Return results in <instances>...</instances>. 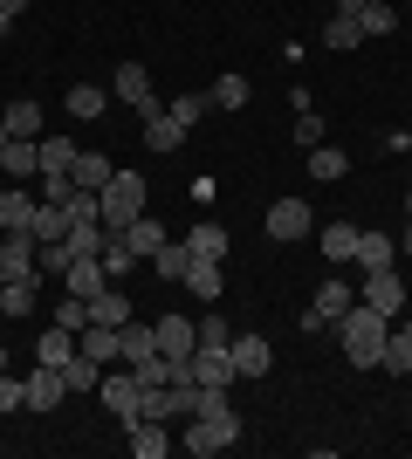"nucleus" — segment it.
<instances>
[{"label":"nucleus","mask_w":412,"mask_h":459,"mask_svg":"<svg viewBox=\"0 0 412 459\" xmlns=\"http://www.w3.org/2000/svg\"><path fill=\"white\" fill-rule=\"evenodd\" d=\"M165 110H172L179 124H186V131H193V124H199V117H206V110H214V103H206V96H172V103H165Z\"/></svg>","instance_id":"obj_41"},{"label":"nucleus","mask_w":412,"mask_h":459,"mask_svg":"<svg viewBox=\"0 0 412 459\" xmlns=\"http://www.w3.org/2000/svg\"><path fill=\"white\" fill-rule=\"evenodd\" d=\"M351 302H357V288H351V281H316V302H310V316L337 323V316H344Z\"/></svg>","instance_id":"obj_24"},{"label":"nucleus","mask_w":412,"mask_h":459,"mask_svg":"<svg viewBox=\"0 0 412 459\" xmlns=\"http://www.w3.org/2000/svg\"><path fill=\"white\" fill-rule=\"evenodd\" d=\"M337 14H351V21H357V14H364V0H337Z\"/></svg>","instance_id":"obj_44"},{"label":"nucleus","mask_w":412,"mask_h":459,"mask_svg":"<svg viewBox=\"0 0 412 459\" xmlns=\"http://www.w3.org/2000/svg\"><path fill=\"white\" fill-rule=\"evenodd\" d=\"M48 323H62V329H83V323H90V302H83V295H62Z\"/></svg>","instance_id":"obj_40"},{"label":"nucleus","mask_w":412,"mask_h":459,"mask_svg":"<svg viewBox=\"0 0 412 459\" xmlns=\"http://www.w3.org/2000/svg\"><path fill=\"white\" fill-rule=\"evenodd\" d=\"M35 212H41L35 192H21V186L0 192V233H35Z\"/></svg>","instance_id":"obj_9"},{"label":"nucleus","mask_w":412,"mask_h":459,"mask_svg":"<svg viewBox=\"0 0 412 459\" xmlns=\"http://www.w3.org/2000/svg\"><path fill=\"white\" fill-rule=\"evenodd\" d=\"M0 370H7V343H0Z\"/></svg>","instance_id":"obj_49"},{"label":"nucleus","mask_w":412,"mask_h":459,"mask_svg":"<svg viewBox=\"0 0 412 459\" xmlns=\"http://www.w3.org/2000/svg\"><path fill=\"white\" fill-rule=\"evenodd\" d=\"M186 247H193V261H227V247H234V240H227V227H220V220H199V227L186 233Z\"/></svg>","instance_id":"obj_17"},{"label":"nucleus","mask_w":412,"mask_h":459,"mask_svg":"<svg viewBox=\"0 0 412 459\" xmlns=\"http://www.w3.org/2000/svg\"><path fill=\"white\" fill-rule=\"evenodd\" d=\"M0 316H35V281H0Z\"/></svg>","instance_id":"obj_36"},{"label":"nucleus","mask_w":412,"mask_h":459,"mask_svg":"<svg viewBox=\"0 0 412 459\" xmlns=\"http://www.w3.org/2000/svg\"><path fill=\"white\" fill-rule=\"evenodd\" d=\"M103 268H110V274H131V268H137V254H131V240H124V233H103Z\"/></svg>","instance_id":"obj_38"},{"label":"nucleus","mask_w":412,"mask_h":459,"mask_svg":"<svg viewBox=\"0 0 412 459\" xmlns=\"http://www.w3.org/2000/svg\"><path fill=\"white\" fill-rule=\"evenodd\" d=\"M145 144H152V152H179V144H186V124L158 103V110H145Z\"/></svg>","instance_id":"obj_14"},{"label":"nucleus","mask_w":412,"mask_h":459,"mask_svg":"<svg viewBox=\"0 0 412 459\" xmlns=\"http://www.w3.org/2000/svg\"><path fill=\"white\" fill-rule=\"evenodd\" d=\"M145 357H158V329L124 323V329H118V364H145Z\"/></svg>","instance_id":"obj_19"},{"label":"nucleus","mask_w":412,"mask_h":459,"mask_svg":"<svg viewBox=\"0 0 412 459\" xmlns=\"http://www.w3.org/2000/svg\"><path fill=\"white\" fill-rule=\"evenodd\" d=\"M261 227H268L275 240H310V233H316V212H310V199H275Z\"/></svg>","instance_id":"obj_4"},{"label":"nucleus","mask_w":412,"mask_h":459,"mask_svg":"<svg viewBox=\"0 0 412 459\" xmlns=\"http://www.w3.org/2000/svg\"><path fill=\"white\" fill-rule=\"evenodd\" d=\"M158 357H165V364H179V357H193L199 350V323H186V316H158Z\"/></svg>","instance_id":"obj_7"},{"label":"nucleus","mask_w":412,"mask_h":459,"mask_svg":"<svg viewBox=\"0 0 412 459\" xmlns=\"http://www.w3.org/2000/svg\"><path fill=\"white\" fill-rule=\"evenodd\" d=\"M295 144H302V152L323 144V117H316V110H295Z\"/></svg>","instance_id":"obj_42"},{"label":"nucleus","mask_w":412,"mask_h":459,"mask_svg":"<svg viewBox=\"0 0 412 459\" xmlns=\"http://www.w3.org/2000/svg\"><path fill=\"white\" fill-rule=\"evenodd\" d=\"M399 254H412V220H406V233H399Z\"/></svg>","instance_id":"obj_46"},{"label":"nucleus","mask_w":412,"mask_h":459,"mask_svg":"<svg viewBox=\"0 0 412 459\" xmlns=\"http://www.w3.org/2000/svg\"><path fill=\"white\" fill-rule=\"evenodd\" d=\"M357 28H364V41H372V35H399V7H392V0H364Z\"/></svg>","instance_id":"obj_30"},{"label":"nucleus","mask_w":412,"mask_h":459,"mask_svg":"<svg viewBox=\"0 0 412 459\" xmlns=\"http://www.w3.org/2000/svg\"><path fill=\"white\" fill-rule=\"evenodd\" d=\"M344 172H351V158L337 152V144H310V178L330 186V178H344Z\"/></svg>","instance_id":"obj_31"},{"label":"nucleus","mask_w":412,"mask_h":459,"mask_svg":"<svg viewBox=\"0 0 412 459\" xmlns=\"http://www.w3.org/2000/svg\"><path fill=\"white\" fill-rule=\"evenodd\" d=\"M90 323L124 329V323H131V295H124V288H97V295H90Z\"/></svg>","instance_id":"obj_22"},{"label":"nucleus","mask_w":412,"mask_h":459,"mask_svg":"<svg viewBox=\"0 0 412 459\" xmlns=\"http://www.w3.org/2000/svg\"><path fill=\"white\" fill-rule=\"evenodd\" d=\"M357 302H372L378 316H406V281H399L392 268H372L364 288H357Z\"/></svg>","instance_id":"obj_6"},{"label":"nucleus","mask_w":412,"mask_h":459,"mask_svg":"<svg viewBox=\"0 0 412 459\" xmlns=\"http://www.w3.org/2000/svg\"><path fill=\"white\" fill-rule=\"evenodd\" d=\"M0 14H14V21H21V14H28V0H0Z\"/></svg>","instance_id":"obj_45"},{"label":"nucleus","mask_w":412,"mask_h":459,"mask_svg":"<svg viewBox=\"0 0 412 459\" xmlns=\"http://www.w3.org/2000/svg\"><path fill=\"white\" fill-rule=\"evenodd\" d=\"M76 152H83L76 137L48 131V137H41V172H69V165H76Z\"/></svg>","instance_id":"obj_28"},{"label":"nucleus","mask_w":412,"mask_h":459,"mask_svg":"<svg viewBox=\"0 0 412 459\" xmlns=\"http://www.w3.org/2000/svg\"><path fill=\"white\" fill-rule=\"evenodd\" d=\"M323 48H337V56H351V48H364V28H357L351 14H330V21H323Z\"/></svg>","instance_id":"obj_26"},{"label":"nucleus","mask_w":412,"mask_h":459,"mask_svg":"<svg viewBox=\"0 0 412 459\" xmlns=\"http://www.w3.org/2000/svg\"><path fill=\"white\" fill-rule=\"evenodd\" d=\"M351 261H357L364 274H372V268H392V261H399V240H392V233H378V227H364V233H357V254H351Z\"/></svg>","instance_id":"obj_13"},{"label":"nucleus","mask_w":412,"mask_h":459,"mask_svg":"<svg viewBox=\"0 0 412 459\" xmlns=\"http://www.w3.org/2000/svg\"><path fill=\"white\" fill-rule=\"evenodd\" d=\"M69 357H76V329H62V323H48L41 329V343H35V364H69Z\"/></svg>","instance_id":"obj_21"},{"label":"nucleus","mask_w":412,"mask_h":459,"mask_svg":"<svg viewBox=\"0 0 412 459\" xmlns=\"http://www.w3.org/2000/svg\"><path fill=\"white\" fill-rule=\"evenodd\" d=\"M62 398H69L62 370H56V364H35V377H28V411H56Z\"/></svg>","instance_id":"obj_12"},{"label":"nucleus","mask_w":412,"mask_h":459,"mask_svg":"<svg viewBox=\"0 0 412 459\" xmlns=\"http://www.w3.org/2000/svg\"><path fill=\"white\" fill-rule=\"evenodd\" d=\"M0 172H7V178H35V172H41V137H7Z\"/></svg>","instance_id":"obj_15"},{"label":"nucleus","mask_w":412,"mask_h":459,"mask_svg":"<svg viewBox=\"0 0 412 459\" xmlns=\"http://www.w3.org/2000/svg\"><path fill=\"white\" fill-rule=\"evenodd\" d=\"M0 281H35V233H0Z\"/></svg>","instance_id":"obj_5"},{"label":"nucleus","mask_w":412,"mask_h":459,"mask_svg":"<svg viewBox=\"0 0 412 459\" xmlns=\"http://www.w3.org/2000/svg\"><path fill=\"white\" fill-rule=\"evenodd\" d=\"M0 117H7V137H48L41 131V103H7Z\"/></svg>","instance_id":"obj_33"},{"label":"nucleus","mask_w":412,"mask_h":459,"mask_svg":"<svg viewBox=\"0 0 412 459\" xmlns=\"http://www.w3.org/2000/svg\"><path fill=\"white\" fill-rule=\"evenodd\" d=\"M62 384H69V391H97V384H103V364H97V357H83V350H76V357L62 364Z\"/></svg>","instance_id":"obj_32"},{"label":"nucleus","mask_w":412,"mask_h":459,"mask_svg":"<svg viewBox=\"0 0 412 459\" xmlns=\"http://www.w3.org/2000/svg\"><path fill=\"white\" fill-rule=\"evenodd\" d=\"M0 411H28V384H14L0 370Z\"/></svg>","instance_id":"obj_43"},{"label":"nucleus","mask_w":412,"mask_h":459,"mask_svg":"<svg viewBox=\"0 0 412 459\" xmlns=\"http://www.w3.org/2000/svg\"><path fill=\"white\" fill-rule=\"evenodd\" d=\"M186 288L214 308V302H220V261H193V268H186Z\"/></svg>","instance_id":"obj_34"},{"label":"nucleus","mask_w":412,"mask_h":459,"mask_svg":"<svg viewBox=\"0 0 412 459\" xmlns=\"http://www.w3.org/2000/svg\"><path fill=\"white\" fill-rule=\"evenodd\" d=\"M199 343H206V350H227V343H234V323H227L220 308H206V323H199Z\"/></svg>","instance_id":"obj_39"},{"label":"nucleus","mask_w":412,"mask_h":459,"mask_svg":"<svg viewBox=\"0 0 412 459\" xmlns=\"http://www.w3.org/2000/svg\"><path fill=\"white\" fill-rule=\"evenodd\" d=\"M330 336L344 343V357H351L357 370H378V357H385V336H392V316H378L372 302H351V308L330 323Z\"/></svg>","instance_id":"obj_1"},{"label":"nucleus","mask_w":412,"mask_h":459,"mask_svg":"<svg viewBox=\"0 0 412 459\" xmlns=\"http://www.w3.org/2000/svg\"><path fill=\"white\" fill-rule=\"evenodd\" d=\"M7 35H14V14H0V41H7Z\"/></svg>","instance_id":"obj_47"},{"label":"nucleus","mask_w":412,"mask_h":459,"mask_svg":"<svg viewBox=\"0 0 412 459\" xmlns=\"http://www.w3.org/2000/svg\"><path fill=\"white\" fill-rule=\"evenodd\" d=\"M124 439H131V453L137 459H158V453H172V432H165V419H124Z\"/></svg>","instance_id":"obj_8"},{"label":"nucleus","mask_w":412,"mask_h":459,"mask_svg":"<svg viewBox=\"0 0 412 459\" xmlns=\"http://www.w3.org/2000/svg\"><path fill=\"white\" fill-rule=\"evenodd\" d=\"M62 110L76 117V124H97V117L110 110V90H97V82H76V90L62 96Z\"/></svg>","instance_id":"obj_16"},{"label":"nucleus","mask_w":412,"mask_h":459,"mask_svg":"<svg viewBox=\"0 0 412 459\" xmlns=\"http://www.w3.org/2000/svg\"><path fill=\"white\" fill-rule=\"evenodd\" d=\"M124 240H131V254H137V261H152V254L165 247V220H152V212H137L131 227H124Z\"/></svg>","instance_id":"obj_23"},{"label":"nucleus","mask_w":412,"mask_h":459,"mask_svg":"<svg viewBox=\"0 0 412 459\" xmlns=\"http://www.w3.org/2000/svg\"><path fill=\"white\" fill-rule=\"evenodd\" d=\"M186 268H193V247H186V240H179V247L165 240V247L152 254V274H158V281H186Z\"/></svg>","instance_id":"obj_27"},{"label":"nucleus","mask_w":412,"mask_h":459,"mask_svg":"<svg viewBox=\"0 0 412 459\" xmlns=\"http://www.w3.org/2000/svg\"><path fill=\"white\" fill-rule=\"evenodd\" d=\"M378 370L412 377V329H392V336H385V357H378Z\"/></svg>","instance_id":"obj_29"},{"label":"nucleus","mask_w":412,"mask_h":459,"mask_svg":"<svg viewBox=\"0 0 412 459\" xmlns=\"http://www.w3.org/2000/svg\"><path fill=\"white\" fill-rule=\"evenodd\" d=\"M406 220H412V192H406Z\"/></svg>","instance_id":"obj_50"},{"label":"nucleus","mask_w":412,"mask_h":459,"mask_svg":"<svg viewBox=\"0 0 412 459\" xmlns=\"http://www.w3.org/2000/svg\"><path fill=\"white\" fill-rule=\"evenodd\" d=\"M35 240H69V206H48V199H41V212H35Z\"/></svg>","instance_id":"obj_37"},{"label":"nucleus","mask_w":412,"mask_h":459,"mask_svg":"<svg viewBox=\"0 0 412 459\" xmlns=\"http://www.w3.org/2000/svg\"><path fill=\"white\" fill-rule=\"evenodd\" d=\"M97 398H103V411H118V419H137V398H145V391H137L131 364H124L118 377H103V384H97Z\"/></svg>","instance_id":"obj_11"},{"label":"nucleus","mask_w":412,"mask_h":459,"mask_svg":"<svg viewBox=\"0 0 412 459\" xmlns=\"http://www.w3.org/2000/svg\"><path fill=\"white\" fill-rule=\"evenodd\" d=\"M62 281H69V295H83V302H90L97 288H110V268H103V254H90V261H69V274H62Z\"/></svg>","instance_id":"obj_18"},{"label":"nucleus","mask_w":412,"mask_h":459,"mask_svg":"<svg viewBox=\"0 0 412 459\" xmlns=\"http://www.w3.org/2000/svg\"><path fill=\"white\" fill-rule=\"evenodd\" d=\"M0 152H7V117H0Z\"/></svg>","instance_id":"obj_48"},{"label":"nucleus","mask_w":412,"mask_h":459,"mask_svg":"<svg viewBox=\"0 0 412 459\" xmlns=\"http://www.w3.org/2000/svg\"><path fill=\"white\" fill-rule=\"evenodd\" d=\"M227 357H234V377H241V384H255V377H268V370H275V350H268V336H255V329H234Z\"/></svg>","instance_id":"obj_3"},{"label":"nucleus","mask_w":412,"mask_h":459,"mask_svg":"<svg viewBox=\"0 0 412 459\" xmlns=\"http://www.w3.org/2000/svg\"><path fill=\"white\" fill-rule=\"evenodd\" d=\"M69 178H76L83 192H103V186H110V178H118V165H110V158H103V152H76V165H69Z\"/></svg>","instance_id":"obj_20"},{"label":"nucleus","mask_w":412,"mask_h":459,"mask_svg":"<svg viewBox=\"0 0 412 459\" xmlns=\"http://www.w3.org/2000/svg\"><path fill=\"white\" fill-rule=\"evenodd\" d=\"M357 233H364V227H351V220H330V227H323V261H337V268H344V261L357 254Z\"/></svg>","instance_id":"obj_25"},{"label":"nucleus","mask_w":412,"mask_h":459,"mask_svg":"<svg viewBox=\"0 0 412 459\" xmlns=\"http://www.w3.org/2000/svg\"><path fill=\"white\" fill-rule=\"evenodd\" d=\"M145 199H152V192H145V178L118 165V178H110V186L97 192V206H103V233H124V227L137 220V212H145Z\"/></svg>","instance_id":"obj_2"},{"label":"nucleus","mask_w":412,"mask_h":459,"mask_svg":"<svg viewBox=\"0 0 412 459\" xmlns=\"http://www.w3.org/2000/svg\"><path fill=\"white\" fill-rule=\"evenodd\" d=\"M110 96H124L131 110H158V103H152V76H145V62H118V76H110Z\"/></svg>","instance_id":"obj_10"},{"label":"nucleus","mask_w":412,"mask_h":459,"mask_svg":"<svg viewBox=\"0 0 412 459\" xmlns=\"http://www.w3.org/2000/svg\"><path fill=\"white\" fill-rule=\"evenodd\" d=\"M248 96H255V90H248V76H220L214 90H206V103H214V110H241Z\"/></svg>","instance_id":"obj_35"}]
</instances>
